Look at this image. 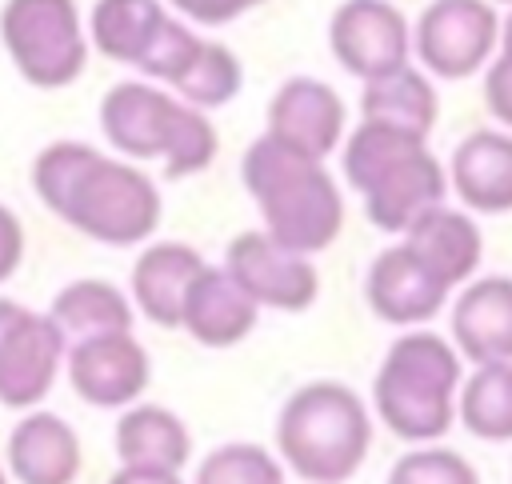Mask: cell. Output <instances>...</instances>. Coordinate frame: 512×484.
I'll return each instance as SVG.
<instances>
[{"label": "cell", "mask_w": 512, "mask_h": 484, "mask_svg": "<svg viewBox=\"0 0 512 484\" xmlns=\"http://www.w3.org/2000/svg\"><path fill=\"white\" fill-rule=\"evenodd\" d=\"M32 188L48 212L68 228L112 244H144L160 224V192L144 168L132 160L104 156L80 140H56L32 160Z\"/></svg>", "instance_id": "1"}, {"label": "cell", "mask_w": 512, "mask_h": 484, "mask_svg": "<svg viewBox=\"0 0 512 484\" xmlns=\"http://www.w3.org/2000/svg\"><path fill=\"white\" fill-rule=\"evenodd\" d=\"M244 188L252 192L264 232L300 252H324L340 228H344V196L324 168V160H312L304 152H292L276 136H256L240 160Z\"/></svg>", "instance_id": "2"}, {"label": "cell", "mask_w": 512, "mask_h": 484, "mask_svg": "<svg viewBox=\"0 0 512 484\" xmlns=\"http://www.w3.org/2000/svg\"><path fill=\"white\" fill-rule=\"evenodd\" d=\"M340 164L380 232H404L424 208L444 204L448 196V172L428 152V140L376 120H360L344 140Z\"/></svg>", "instance_id": "3"}, {"label": "cell", "mask_w": 512, "mask_h": 484, "mask_svg": "<svg viewBox=\"0 0 512 484\" xmlns=\"http://www.w3.org/2000/svg\"><path fill=\"white\" fill-rule=\"evenodd\" d=\"M100 132L128 160H164L168 180L204 172L220 152V136L200 108L144 80H120L104 92Z\"/></svg>", "instance_id": "4"}, {"label": "cell", "mask_w": 512, "mask_h": 484, "mask_svg": "<svg viewBox=\"0 0 512 484\" xmlns=\"http://www.w3.org/2000/svg\"><path fill=\"white\" fill-rule=\"evenodd\" d=\"M276 448L308 484L352 480L372 448V420L360 392L336 380H308L276 416Z\"/></svg>", "instance_id": "5"}, {"label": "cell", "mask_w": 512, "mask_h": 484, "mask_svg": "<svg viewBox=\"0 0 512 484\" xmlns=\"http://www.w3.org/2000/svg\"><path fill=\"white\" fill-rule=\"evenodd\" d=\"M460 352L436 332L400 336L372 380V404L388 432L408 444L440 440L456 424Z\"/></svg>", "instance_id": "6"}, {"label": "cell", "mask_w": 512, "mask_h": 484, "mask_svg": "<svg viewBox=\"0 0 512 484\" xmlns=\"http://www.w3.org/2000/svg\"><path fill=\"white\" fill-rule=\"evenodd\" d=\"M0 40L36 88H68L88 68V28L76 0H4Z\"/></svg>", "instance_id": "7"}, {"label": "cell", "mask_w": 512, "mask_h": 484, "mask_svg": "<svg viewBox=\"0 0 512 484\" xmlns=\"http://www.w3.org/2000/svg\"><path fill=\"white\" fill-rule=\"evenodd\" d=\"M496 40L500 16L492 0H432L412 28L416 60L440 80H464L480 72L492 60Z\"/></svg>", "instance_id": "8"}, {"label": "cell", "mask_w": 512, "mask_h": 484, "mask_svg": "<svg viewBox=\"0 0 512 484\" xmlns=\"http://www.w3.org/2000/svg\"><path fill=\"white\" fill-rule=\"evenodd\" d=\"M328 48L344 72L372 80L408 64L412 28L392 0H344L328 20Z\"/></svg>", "instance_id": "9"}, {"label": "cell", "mask_w": 512, "mask_h": 484, "mask_svg": "<svg viewBox=\"0 0 512 484\" xmlns=\"http://www.w3.org/2000/svg\"><path fill=\"white\" fill-rule=\"evenodd\" d=\"M224 268L256 304L276 312H304L320 292V276L312 260L276 244L268 232L232 236L224 248Z\"/></svg>", "instance_id": "10"}, {"label": "cell", "mask_w": 512, "mask_h": 484, "mask_svg": "<svg viewBox=\"0 0 512 484\" xmlns=\"http://www.w3.org/2000/svg\"><path fill=\"white\" fill-rule=\"evenodd\" d=\"M64 368L72 392L92 408H128L152 380V360L132 332L80 336L64 348Z\"/></svg>", "instance_id": "11"}, {"label": "cell", "mask_w": 512, "mask_h": 484, "mask_svg": "<svg viewBox=\"0 0 512 484\" xmlns=\"http://www.w3.org/2000/svg\"><path fill=\"white\" fill-rule=\"evenodd\" d=\"M64 364V332L48 312H32L20 304L12 324L0 336V404L4 408H36Z\"/></svg>", "instance_id": "12"}, {"label": "cell", "mask_w": 512, "mask_h": 484, "mask_svg": "<svg viewBox=\"0 0 512 484\" xmlns=\"http://www.w3.org/2000/svg\"><path fill=\"white\" fill-rule=\"evenodd\" d=\"M268 136H276L292 152L324 160L344 140V100L316 76H292L268 104Z\"/></svg>", "instance_id": "13"}, {"label": "cell", "mask_w": 512, "mask_h": 484, "mask_svg": "<svg viewBox=\"0 0 512 484\" xmlns=\"http://www.w3.org/2000/svg\"><path fill=\"white\" fill-rule=\"evenodd\" d=\"M448 292L404 244L384 248L364 276V300L384 324H424L444 308Z\"/></svg>", "instance_id": "14"}, {"label": "cell", "mask_w": 512, "mask_h": 484, "mask_svg": "<svg viewBox=\"0 0 512 484\" xmlns=\"http://www.w3.org/2000/svg\"><path fill=\"white\" fill-rule=\"evenodd\" d=\"M444 288H456L464 280H472V272L480 268L484 256V236L476 228L472 216L448 208V204H432L424 208L400 240Z\"/></svg>", "instance_id": "15"}, {"label": "cell", "mask_w": 512, "mask_h": 484, "mask_svg": "<svg viewBox=\"0 0 512 484\" xmlns=\"http://www.w3.org/2000/svg\"><path fill=\"white\" fill-rule=\"evenodd\" d=\"M8 472L20 484H72L84 468L76 428L56 412H28L8 432Z\"/></svg>", "instance_id": "16"}, {"label": "cell", "mask_w": 512, "mask_h": 484, "mask_svg": "<svg viewBox=\"0 0 512 484\" xmlns=\"http://www.w3.org/2000/svg\"><path fill=\"white\" fill-rule=\"evenodd\" d=\"M256 312L260 304L232 280L228 268L204 264L188 284L180 328H188V336L204 348H232L256 328Z\"/></svg>", "instance_id": "17"}, {"label": "cell", "mask_w": 512, "mask_h": 484, "mask_svg": "<svg viewBox=\"0 0 512 484\" xmlns=\"http://www.w3.org/2000/svg\"><path fill=\"white\" fill-rule=\"evenodd\" d=\"M448 188L472 212H512V132L476 128L468 132L448 164Z\"/></svg>", "instance_id": "18"}, {"label": "cell", "mask_w": 512, "mask_h": 484, "mask_svg": "<svg viewBox=\"0 0 512 484\" xmlns=\"http://www.w3.org/2000/svg\"><path fill=\"white\" fill-rule=\"evenodd\" d=\"M456 352L472 364L512 360V276H484L464 284L452 304Z\"/></svg>", "instance_id": "19"}, {"label": "cell", "mask_w": 512, "mask_h": 484, "mask_svg": "<svg viewBox=\"0 0 512 484\" xmlns=\"http://www.w3.org/2000/svg\"><path fill=\"white\" fill-rule=\"evenodd\" d=\"M200 268H204V256L192 244H180V240L148 244L132 264V304L156 328H180L184 296Z\"/></svg>", "instance_id": "20"}, {"label": "cell", "mask_w": 512, "mask_h": 484, "mask_svg": "<svg viewBox=\"0 0 512 484\" xmlns=\"http://www.w3.org/2000/svg\"><path fill=\"white\" fill-rule=\"evenodd\" d=\"M360 116L428 140V132L440 116V100H436V88H432L428 72H420L412 64H400L384 76L364 80Z\"/></svg>", "instance_id": "21"}, {"label": "cell", "mask_w": 512, "mask_h": 484, "mask_svg": "<svg viewBox=\"0 0 512 484\" xmlns=\"http://www.w3.org/2000/svg\"><path fill=\"white\" fill-rule=\"evenodd\" d=\"M116 456L120 464H148V468H184L192 456V436L176 412L164 404H128L116 420Z\"/></svg>", "instance_id": "22"}, {"label": "cell", "mask_w": 512, "mask_h": 484, "mask_svg": "<svg viewBox=\"0 0 512 484\" xmlns=\"http://www.w3.org/2000/svg\"><path fill=\"white\" fill-rule=\"evenodd\" d=\"M168 8L160 0H96L88 16V40L116 64H140L160 36Z\"/></svg>", "instance_id": "23"}, {"label": "cell", "mask_w": 512, "mask_h": 484, "mask_svg": "<svg viewBox=\"0 0 512 484\" xmlns=\"http://www.w3.org/2000/svg\"><path fill=\"white\" fill-rule=\"evenodd\" d=\"M456 420L476 440L512 444V360L476 364V372L460 380Z\"/></svg>", "instance_id": "24"}, {"label": "cell", "mask_w": 512, "mask_h": 484, "mask_svg": "<svg viewBox=\"0 0 512 484\" xmlns=\"http://www.w3.org/2000/svg\"><path fill=\"white\" fill-rule=\"evenodd\" d=\"M64 336H100V332H132V300L108 280H72L56 292L48 312Z\"/></svg>", "instance_id": "25"}, {"label": "cell", "mask_w": 512, "mask_h": 484, "mask_svg": "<svg viewBox=\"0 0 512 484\" xmlns=\"http://www.w3.org/2000/svg\"><path fill=\"white\" fill-rule=\"evenodd\" d=\"M176 96L200 112L208 108H224L240 88H244V68L236 60L232 48L216 44V40H200L192 64L176 76Z\"/></svg>", "instance_id": "26"}, {"label": "cell", "mask_w": 512, "mask_h": 484, "mask_svg": "<svg viewBox=\"0 0 512 484\" xmlns=\"http://www.w3.org/2000/svg\"><path fill=\"white\" fill-rule=\"evenodd\" d=\"M196 484H284V468L264 444L232 440L200 460Z\"/></svg>", "instance_id": "27"}, {"label": "cell", "mask_w": 512, "mask_h": 484, "mask_svg": "<svg viewBox=\"0 0 512 484\" xmlns=\"http://www.w3.org/2000/svg\"><path fill=\"white\" fill-rule=\"evenodd\" d=\"M384 484H480L472 460H464L456 448H412L404 452Z\"/></svg>", "instance_id": "28"}, {"label": "cell", "mask_w": 512, "mask_h": 484, "mask_svg": "<svg viewBox=\"0 0 512 484\" xmlns=\"http://www.w3.org/2000/svg\"><path fill=\"white\" fill-rule=\"evenodd\" d=\"M500 52L496 60L484 64V104L496 116V124H504L512 132V12L500 20Z\"/></svg>", "instance_id": "29"}, {"label": "cell", "mask_w": 512, "mask_h": 484, "mask_svg": "<svg viewBox=\"0 0 512 484\" xmlns=\"http://www.w3.org/2000/svg\"><path fill=\"white\" fill-rule=\"evenodd\" d=\"M180 16H188L192 24H208V28H220V24H232L240 20L244 12L260 8L264 0H168Z\"/></svg>", "instance_id": "30"}, {"label": "cell", "mask_w": 512, "mask_h": 484, "mask_svg": "<svg viewBox=\"0 0 512 484\" xmlns=\"http://www.w3.org/2000/svg\"><path fill=\"white\" fill-rule=\"evenodd\" d=\"M20 260H24V228H20L16 212L0 204V284L8 276H16Z\"/></svg>", "instance_id": "31"}, {"label": "cell", "mask_w": 512, "mask_h": 484, "mask_svg": "<svg viewBox=\"0 0 512 484\" xmlns=\"http://www.w3.org/2000/svg\"><path fill=\"white\" fill-rule=\"evenodd\" d=\"M108 484H184L176 468H148V464H120Z\"/></svg>", "instance_id": "32"}, {"label": "cell", "mask_w": 512, "mask_h": 484, "mask_svg": "<svg viewBox=\"0 0 512 484\" xmlns=\"http://www.w3.org/2000/svg\"><path fill=\"white\" fill-rule=\"evenodd\" d=\"M0 484H8V476H4V468H0Z\"/></svg>", "instance_id": "33"}, {"label": "cell", "mask_w": 512, "mask_h": 484, "mask_svg": "<svg viewBox=\"0 0 512 484\" xmlns=\"http://www.w3.org/2000/svg\"><path fill=\"white\" fill-rule=\"evenodd\" d=\"M492 4H512V0H492Z\"/></svg>", "instance_id": "34"}]
</instances>
